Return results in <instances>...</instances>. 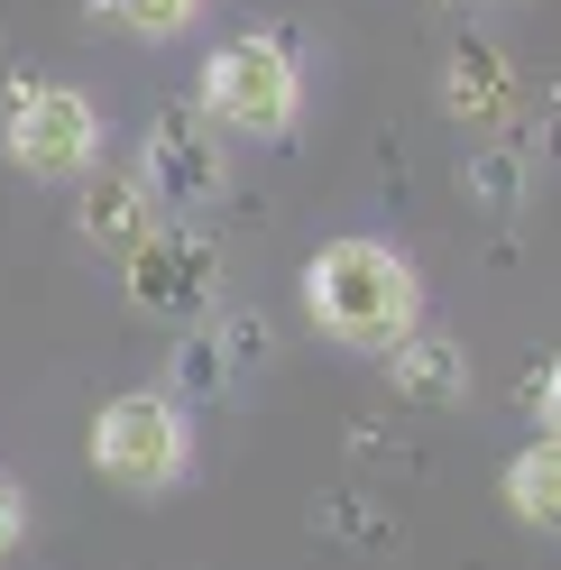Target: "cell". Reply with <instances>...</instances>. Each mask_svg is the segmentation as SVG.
I'll list each match as a JSON object with an SVG mask.
<instances>
[{"instance_id": "6da1fadb", "label": "cell", "mask_w": 561, "mask_h": 570, "mask_svg": "<svg viewBox=\"0 0 561 570\" xmlns=\"http://www.w3.org/2000/svg\"><path fill=\"white\" fill-rule=\"evenodd\" d=\"M304 304L341 350H368L377 360V350H396L414 332L424 285H414V267L387 239H332V248H313V267H304Z\"/></svg>"}, {"instance_id": "7a4b0ae2", "label": "cell", "mask_w": 561, "mask_h": 570, "mask_svg": "<svg viewBox=\"0 0 561 570\" xmlns=\"http://www.w3.org/2000/svg\"><path fill=\"white\" fill-rule=\"evenodd\" d=\"M194 460V423L166 386H138V396H111L92 414V470L120 497H166Z\"/></svg>"}, {"instance_id": "3957f363", "label": "cell", "mask_w": 561, "mask_h": 570, "mask_svg": "<svg viewBox=\"0 0 561 570\" xmlns=\"http://www.w3.org/2000/svg\"><path fill=\"white\" fill-rule=\"evenodd\" d=\"M295 47L286 38H230L203 56V101L194 111L239 138H286L295 129Z\"/></svg>"}, {"instance_id": "277c9868", "label": "cell", "mask_w": 561, "mask_h": 570, "mask_svg": "<svg viewBox=\"0 0 561 570\" xmlns=\"http://www.w3.org/2000/svg\"><path fill=\"white\" fill-rule=\"evenodd\" d=\"M0 120H10V157H19V175L75 185V175L101 166V120H92V101H83L75 83H10Z\"/></svg>"}, {"instance_id": "5b68a950", "label": "cell", "mask_w": 561, "mask_h": 570, "mask_svg": "<svg viewBox=\"0 0 561 570\" xmlns=\"http://www.w3.org/2000/svg\"><path fill=\"white\" fill-rule=\"evenodd\" d=\"M222 295V248L203 230H175L157 222L148 239H129V304L157 313V323H194V313H213Z\"/></svg>"}, {"instance_id": "8992f818", "label": "cell", "mask_w": 561, "mask_h": 570, "mask_svg": "<svg viewBox=\"0 0 561 570\" xmlns=\"http://www.w3.org/2000/svg\"><path fill=\"white\" fill-rule=\"evenodd\" d=\"M138 185L157 194V212H194L222 194V129L194 111V101H166L148 120V148H138Z\"/></svg>"}, {"instance_id": "52a82bcc", "label": "cell", "mask_w": 561, "mask_h": 570, "mask_svg": "<svg viewBox=\"0 0 561 570\" xmlns=\"http://www.w3.org/2000/svg\"><path fill=\"white\" fill-rule=\"evenodd\" d=\"M377 360H387L396 396H405V405H424V414H442V405H461V396H470V350H461V341H442V332H405L396 350H377Z\"/></svg>"}, {"instance_id": "ba28073f", "label": "cell", "mask_w": 561, "mask_h": 570, "mask_svg": "<svg viewBox=\"0 0 561 570\" xmlns=\"http://www.w3.org/2000/svg\"><path fill=\"white\" fill-rule=\"evenodd\" d=\"M75 222H83L92 248H129V239H148L166 212H157V194L138 185V175H92L83 203H75Z\"/></svg>"}, {"instance_id": "9c48e42d", "label": "cell", "mask_w": 561, "mask_h": 570, "mask_svg": "<svg viewBox=\"0 0 561 570\" xmlns=\"http://www.w3.org/2000/svg\"><path fill=\"white\" fill-rule=\"evenodd\" d=\"M506 515L561 543V433H534L506 460Z\"/></svg>"}, {"instance_id": "30bf717a", "label": "cell", "mask_w": 561, "mask_h": 570, "mask_svg": "<svg viewBox=\"0 0 561 570\" xmlns=\"http://www.w3.org/2000/svg\"><path fill=\"white\" fill-rule=\"evenodd\" d=\"M461 185H470V203H479V212H515V203H524V185H534V166H524L515 138H488V148H470V157H461Z\"/></svg>"}, {"instance_id": "8fae6325", "label": "cell", "mask_w": 561, "mask_h": 570, "mask_svg": "<svg viewBox=\"0 0 561 570\" xmlns=\"http://www.w3.org/2000/svg\"><path fill=\"white\" fill-rule=\"evenodd\" d=\"M442 101L461 120H498L506 111V56L498 47H461V56H451V75H442Z\"/></svg>"}, {"instance_id": "7c38bea8", "label": "cell", "mask_w": 561, "mask_h": 570, "mask_svg": "<svg viewBox=\"0 0 561 570\" xmlns=\"http://www.w3.org/2000/svg\"><path fill=\"white\" fill-rule=\"evenodd\" d=\"M230 386H239V377H230V360H222V341H213V332H194L185 350H175V386H166L175 405H203V396H230Z\"/></svg>"}, {"instance_id": "4fadbf2b", "label": "cell", "mask_w": 561, "mask_h": 570, "mask_svg": "<svg viewBox=\"0 0 561 570\" xmlns=\"http://www.w3.org/2000/svg\"><path fill=\"white\" fill-rule=\"evenodd\" d=\"M92 10H101V19H120L129 38H185L203 0H92Z\"/></svg>"}, {"instance_id": "5bb4252c", "label": "cell", "mask_w": 561, "mask_h": 570, "mask_svg": "<svg viewBox=\"0 0 561 570\" xmlns=\"http://www.w3.org/2000/svg\"><path fill=\"white\" fill-rule=\"evenodd\" d=\"M313 524H323L332 543H387V533H396L387 515H368L360 497H323V507H313Z\"/></svg>"}, {"instance_id": "9a60e30c", "label": "cell", "mask_w": 561, "mask_h": 570, "mask_svg": "<svg viewBox=\"0 0 561 570\" xmlns=\"http://www.w3.org/2000/svg\"><path fill=\"white\" fill-rule=\"evenodd\" d=\"M213 341H222L230 377H258V368H267V313H230V323H222Z\"/></svg>"}, {"instance_id": "2e32d148", "label": "cell", "mask_w": 561, "mask_h": 570, "mask_svg": "<svg viewBox=\"0 0 561 570\" xmlns=\"http://www.w3.org/2000/svg\"><path fill=\"white\" fill-rule=\"evenodd\" d=\"M19 533H28V507H19V488H10V479H0V552H10V543H19Z\"/></svg>"}, {"instance_id": "e0dca14e", "label": "cell", "mask_w": 561, "mask_h": 570, "mask_svg": "<svg viewBox=\"0 0 561 570\" xmlns=\"http://www.w3.org/2000/svg\"><path fill=\"white\" fill-rule=\"evenodd\" d=\"M534 405H543V423H552V433H561V360L534 377Z\"/></svg>"}, {"instance_id": "ac0fdd59", "label": "cell", "mask_w": 561, "mask_h": 570, "mask_svg": "<svg viewBox=\"0 0 561 570\" xmlns=\"http://www.w3.org/2000/svg\"><path fill=\"white\" fill-rule=\"evenodd\" d=\"M442 10H479V0H442Z\"/></svg>"}]
</instances>
